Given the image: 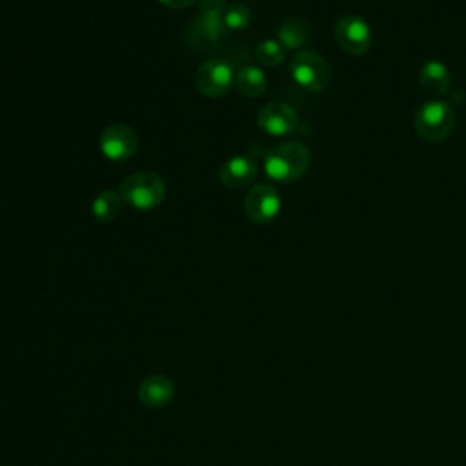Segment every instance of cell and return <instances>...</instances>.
<instances>
[{"instance_id":"cell-1","label":"cell","mask_w":466,"mask_h":466,"mask_svg":"<svg viewBox=\"0 0 466 466\" xmlns=\"http://www.w3.org/2000/svg\"><path fill=\"white\" fill-rule=\"evenodd\" d=\"M308 167L309 149L297 140L277 144L264 157V171L275 182H295L308 171Z\"/></svg>"},{"instance_id":"cell-2","label":"cell","mask_w":466,"mask_h":466,"mask_svg":"<svg viewBox=\"0 0 466 466\" xmlns=\"http://www.w3.org/2000/svg\"><path fill=\"white\" fill-rule=\"evenodd\" d=\"M124 204L137 211H151L166 198V182L153 171H138L129 175L118 187Z\"/></svg>"},{"instance_id":"cell-3","label":"cell","mask_w":466,"mask_h":466,"mask_svg":"<svg viewBox=\"0 0 466 466\" xmlns=\"http://www.w3.org/2000/svg\"><path fill=\"white\" fill-rule=\"evenodd\" d=\"M415 131L420 138L428 142L444 140L455 127V111L448 102L428 100L419 106L413 116Z\"/></svg>"},{"instance_id":"cell-4","label":"cell","mask_w":466,"mask_h":466,"mask_svg":"<svg viewBox=\"0 0 466 466\" xmlns=\"http://www.w3.org/2000/svg\"><path fill=\"white\" fill-rule=\"evenodd\" d=\"M289 75L297 86L309 93L326 89L331 80V69L322 55L311 49L295 53L289 64Z\"/></svg>"},{"instance_id":"cell-5","label":"cell","mask_w":466,"mask_h":466,"mask_svg":"<svg viewBox=\"0 0 466 466\" xmlns=\"http://www.w3.org/2000/svg\"><path fill=\"white\" fill-rule=\"evenodd\" d=\"M235 84V71L224 58H209L197 67L195 87L200 95L218 98L229 93Z\"/></svg>"},{"instance_id":"cell-6","label":"cell","mask_w":466,"mask_h":466,"mask_svg":"<svg viewBox=\"0 0 466 466\" xmlns=\"http://www.w3.org/2000/svg\"><path fill=\"white\" fill-rule=\"evenodd\" d=\"M335 42L348 55H364L370 51L373 42V31L370 24L359 15H344L335 22L333 27Z\"/></svg>"},{"instance_id":"cell-7","label":"cell","mask_w":466,"mask_h":466,"mask_svg":"<svg viewBox=\"0 0 466 466\" xmlns=\"http://www.w3.org/2000/svg\"><path fill=\"white\" fill-rule=\"evenodd\" d=\"M282 202L275 186L271 184H255L244 197V211L248 218L258 226H266L277 218L280 213Z\"/></svg>"},{"instance_id":"cell-8","label":"cell","mask_w":466,"mask_h":466,"mask_svg":"<svg viewBox=\"0 0 466 466\" xmlns=\"http://www.w3.org/2000/svg\"><path fill=\"white\" fill-rule=\"evenodd\" d=\"M224 33H226V25L222 22V15L200 11L187 25L186 40L195 51L209 53L217 49Z\"/></svg>"},{"instance_id":"cell-9","label":"cell","mask_w":466,"mask_h":466,"mask_svg":"<svg viewBox=\"0 0 466 466\" xmlns=\"http://www.w3.org/2000/svg\"><path fill=\"white\" fill-rule=\"evenodd\" d=\"M100 153L113 160H129L138 149V137L127 124H109L98 137Z\"/></svg>"},{"instance_id":"cell-10","label":"cell","mask_w":466,"mask_h":466,"mask_svg":"<svg viewBox=\"0 0 466 466\" xmlns=\"http://www.w3.org/2000/svg\"><path fill=\"white\" fill-rule=\"evenodd\" d=\"M258 127L271 137H288L299 127L297 111L284 102H269L257 115Z\"/></svg>"},{"instance_id":"cell-11","label":"cell","mask_w":466,"mask_h":466,"mask_svg":"<svg viewBox=\"0 0 466 466\" xmlns=\"http://www.w3.org/2000/svg\"><path fill=\"white\" fill-rule=\"evenodd\" d=\"M258 175L257 162L248 155H235L228 158L218 171V178L226 187L242 189L255 182Z\"/></svg>"},{"instance_id":"cell-12","label":"cell","mask_w":466,"mask_h":466,"mask_svg":"<svg viewBox=\"0 0 466 466\" xmlns=\"http://www.w3.org/2000/svg\"><path fill=\"white\" fill-rule=\"evenodd\" d=\"M175 397V384L166 375H149L138 386V400L151 410L167 406Z\"/></svg>"},{"instance_id":"cell-13","label":"cell","mask_w":466,"mask_h":466,"mask_svg":"<svg viewBox=\"0 0 466 466\" xmlns=\"http://www.w3.org/2000/svg\"><path fill=\"white\" fill-rule=\"evenodd\" d=\"M419 84L430 96H442L451 86V73L441 60H428L419 69Z\"/></svg>"},{"instance_id":"cell-14","label":"cell","mask_w":466,"mask_h":466,"mask_svg":"<svg viewBox=\"0 0 466 466\" xmlns=\"http://www.w3.org/2000/svg\"><path fill=\"white\" fill-rule=\"evenodd\" d=\"M311 38V27L306 20L291 16L280 22L277 27V40L284 46V49H300Z\"/></svg>"},{"instance_id":"cell-15","label":"cell","mask_w":466,"mask_h":466,"mask_svg":"<svg viewBox=\"0 0 466 466\" xmlns=\"http://www.w3.org/2000/svg\"><path fill=\"white\" fill-rule=\"evenodd\" d=\"M235 86L244 96L257 98L266 91L268 78H266V73L260 67L244 66L235 73Z\"/></svg>"},{"instance_id":"cell-16","label":"cell","mask_w":466,"mask_h":466,"mask_svg":"<svg viewBox=\"0 0 466 466\" xmlns=\"http://www.w3.org/2000/svg\"><path fill=\"white\" fill-rule=\"evenodd\" d=\"M120 208H122V198H120V193L115 189L100 191L91 202V213L102 224L113 222L118 217Z\"/></svg>"},{"instance_id":"cell-17","label":"cell","mask_w":466,"mask_h":466,"mask_svg":"<svg viewBox=\"0 0 466 466\" xmlns=\"http://www.w3.org/2000/svg\"><path fill=\"white\" fill-rule=\"evenodd\" d=\"M255 58L258 64L268 67H277L286 60V49L284 46L275 38H266L257 44L255 47Z\"/></svg>"},{"instance_id":"cell-18","label":"cell","mask_w":466,"mask_h":466,"mask_svg":"<svg viewBox=\"0 0 466 466\" xmlns=\"http://www.w3.org/2000/svg\"><path fill=\"white\" fill-rule=\"evenodd\" d=\"M222 22L229 31H242L251 22V11L244 4H233L222 13Z\"/></svg>"},{"instance_id":"cell-19","label":"cell","mask_w":466,"mask_h":466,"mask_svg":"<svg viewBox=\"0 0 466 466\" xmlns=\"http://www.w3.org/2000/svg\"><path fill=\"white\" fill-rule=\"evenodd\" d=\"M202 13L222 15L226 11V0H198Z\"/></svg>"},{"instance_id":"cell-20","label":"cell","mask_w":466,"mask_h":466,"mask_svg":"<svg viewBox=\"0 0 466 466\" xmlns=\"http://www.w3.org/2000/svg\"><path fill=\"white\" fill-rule=\"evenodd\" d=\"M158 2L171 9H184V7H189L191 4H195L197 0H158Z\"/></svg>"}]
</instances>
